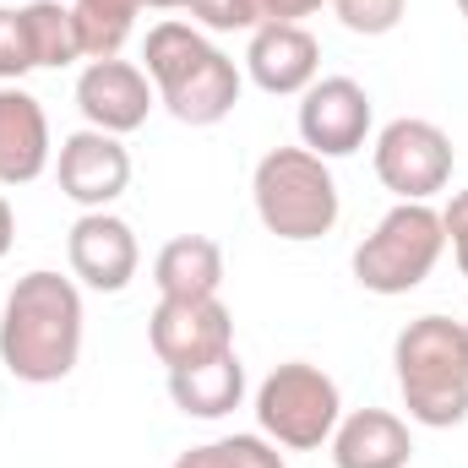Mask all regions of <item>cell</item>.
<instances>
[{"mask_svg":"<svg viewBox=\"0 0 468 468\" xmlns=\"http://www.w3.org/2000/svg\"><path fill=\"white\" fill-rule=\"evenodd\" d=\"M82 289L49 267L16 278L0 305V365L27 387H55L82 359Z\"/></svg>","mask_w":468,"mask_h":468,"instance_id":"6da1fadb","label":"cell"},{"mask_svg":"<svg viewBox=\"0 0 468 468\" xmlns=\"http://www.w3.org/2000/svg\"><path fill=\"white\" fill-rule=\"evenodd\" d=\"M142 60L158 104L180 125H218L234 115L245 77L197 22H158L142 44Z\"/></svg>","mask_w":468,"mask_h":468,"instance_id":"7a4b0ae2","label":"cell"},{"mask_svg":"<svg viewBox=\"0 0 468 468\" xmlns=\"http://www.w3.org/2000/svg\"><path fill=\"white\" fill-rule=\"evenodd\" d=\"M398 392L414 425L452 431L468 420V327L452 316H420L392 344Z\"/></svg>","mask_w":468,"mask_h":468,"instance_id":"3957f363","label":"cell"},{"mask_svg":"<svg viewBox=\"0 0 468 468\" xmlns=\"http://www.w3.org/2000/svg\"><path fill=\"white\" fill-rule=\"evenodd\" d=\"M250 202H256L261 229L289 245H311V239L333 234L338 213H344L338 180H333L327 158H316L311 147H272L250 175Z\"/></svg>","mask_w":468,"mask_h":468,"instance_id":"277c9868","label":"cell"},{"mask_svg":"<svg viewBox=\"0 0 468 468\" xmlns=\"http://www.w3.org/2000/svg\"><path fill=\"white\" fill-rule=\"evenodd\" d=\"M441 250H447L441 213L431 202H398L376 229L354 245V283L365 294H381V300L414 294L436 272Z\"/></svg>","mask_w":468,"mask_h":468,"instance_id":"5b68a950","label":"cell"},{"mask_svg":"<svg viewBox=\"0 0 468 468\" xmlns=\"http://www.w3.org/2000/svg\"><path fill=\"white\" fill-rule=\"evenodd\" d=\"M338 420H344V392L311 359H289L256 387V425L272 447L316 452V447L333 441Z\"/></svg>","mask_w":468,"mask_h":468,"instance_id":"8992f818","label":"cell"},{"mask_svg":"<svg viewBox=\"0 0 468 468\" xmlns=\"http://www.w3.org/2000/svg\"><path fill=\"white\" fill-rule=\"evenodd\" d=\"M370 164H376V180L398 202H431V197H441L452 186L458 153H452V136L436 120L403 115V120H392V125H381Z\"/></svg>","mask_w":468,"mask_h":468,"instance_id":"52a82bcc","label":"cell"},{"mask_svg":"<svg viewBox=\"0 0 468 468\" xmlns=\"http://www.w3.org/2000/svg\"><path fill=\"white\" fill-rule=\"evenodd\" d=\"M147 344L158 354V365L169 370L207 365L234 349V311L218 294L213 300H158L147 316Z\"/></svg>","mask_w":468,"mask_h":468,"instance_id":"ba28073f","label":"cell"},{"mask_svg":"<svg viewBox=\"0 0 468 468\" xmlns=\"http://www.w3.org/2000/svg\"><path fill=\"white\" fill-rule=\"evenodd\" d=\"M55 180H60V197H71L82 213H104L115 207L131 186V153L120 147V136L110 131H71L55 153Z\"/></svg>","mask_w":468,"mask_h":468,"instance_id":"9c48e42d","label":"cell"},{"mask_svg":"<svg viewBox=\"0 0 468 468\" xmlns=\"http://www.w3.org/2000/svg\"><path fill=\"white\" fill-rule=\"evenodd\" d=\"M370 93L354 77H316L300 93V147L316 158H349L370 136Z\"/></svg>","mask_w":468,"mask_h":468,"instance_id":"30bf717a","label":"cell"},{"mask_svg":"<svg viewBox=\"0 0 468 468\" xmlns=\"http://www.w3.org/2000/svg\"><path fill=\"white\" fill-rule=\"evenodd\" d=\"M66 261H71V278L93 294H120L131 289L136 267H142V245L136 229L120 218V213H82L71 234H66Z\"/></svg>","mask_w":468,"mask_h":468,"instance_id":"8fae6325","label":"cell"},{"mask_svg":"<svg viewBox=\"0 0 468 468\" xmlns=\"http://www.w3.org/2000/svg\"><path fill=\"white\" fill-rule=\"evenodd\" d=\"M158 93H153V77L136 66V60H88L82 77H77V110L93 131H110V136H131L142 131L153 115Z\"/></svg>","mask_w":468,"mask_h":468,"instance_id":"7c38bea8","label":"cell"},{"mask_svg":"<svg viewBox=\"0 0 468 468\" xmlns=\"http://www.w3.org/2000/svg\"><path fill=\"white\" fill-rule=\"evenodd\" d=\"M245 71L261 93L294 99L322 77V44L305 22H261V27H250Z\"/></svg>","mask_w":468,"mask_h":468,"instance_id":"4fadbf2b","label":"cell"},{"mask_svg":"<svg viewBox=\"0 0 468 468\" xmlns=\"http://www.w3.org/2000/svg\"><path fill=\"white\" fill-rule=\"evenodd\" d=\"M55 158V136H49V115L44 104L16 88L0 82V186H33Z\"/></svg>","mask_w":468,"mask_h":468,"instance_id":"5bb4252c","label":"cell"},{"mask_svg":"<svg viewBox=\"0 0 468 468\" xmlns=\"http://www.w3.org/2000/svg\"><path fill=\"white\" fill-rule=\"evenodd\" d=\"M327 447H333L338 468H409V458H414L409 420H398L392 409H354V414H344Z\"/></svg>","mask_w":468,"mask_h":468,"instance_id":"9a60e30c","label":"cell"},{"mask_svg":"<svg viewBox=\"0 0 468 468\" xmlns=\"http://www.w3.org/2000/svg\"><path fill=\"white\" fill-rule=\"evenodd\" d=\"M158 300H213L224 289V245L207 234H175L153 256Z\"/></svg>","mask_w":468,"mask_h":468,"instance_id":"2e32d148","label":"cell"},{"mask_svg":"<svg viewBox=\"0 0 468 468\" xmlns=\"http://www.w3.org/2000/svg\"><path fill=\"white\" fill-rule=\"evenodd\" d=\"M169 398L186 420H224L245 403V365L239 354H218L207 365H186V370H169Z\"/></svg>","mask_w":468,"mask_h":468,"instance_id":"e0dca14e","label":"cell"},{"mask_svg":"<svg viewBox=\"0 0 468 468\" xmlns=\"http://www.w3.org/2000/svg\"><path fill=\"white\" fill-rule=\"evenodd\" d=\"M16 11H22V33H27L33 71H60V66H77L82 60V33H77L71 5H60V0H27Z\"/></svg>","mask_w":468,"mask_h":468,"instance_id":"ac0fdd59","label":"cell"},{"mask_svg":"<svg viewBox=\"0 0 468 468\" xmlns=\"http://www.w3.org/2000/svg\"><path fill=\"white\" fill-rule=\"evenodd\" d=\"M142 0H71L77 33H82V60H115L136 27Z\"/></svg>","mask_w":468,"mask_h":468,"instance_id":"d6986e66","label":"cell"},{"mask_svg":"<svg viewBox=\"0 0 468 468\" xmlns=\"http://www.w3.org/2000/svg\"><path fill=\"white\" fill-rule=\"evenodd\" d=\"M175 468H289V463L267 436H218L207 447L180 452Z\"/></svg>","mask_w":468,"mask_h":468,"instance_id":"ffe728a7","label":"cell"},{"mask_svg":"<svg viewBox=\"0 0 468 468\" xmlns=\"http://www.w3.org/2000/svg\"><path fill=\"white\" fill-rule=\"evenodd\" d=\"M333 11H338V22H344L349 33L381 38V33H392V27L403 22L409 0H333Z\"/></svg>","mask_w":468,"mask_h":468,"instance_id":"44dd1931","label":"cell"},{"mask_svg":"<svg viewBox=\"0 0 468 468\" xmlns=\"http://www.w3.org/2000/svg\"><path fill=\"white\" fill-rule=\"evenodd\" d=\"M186 11L207 33H250L256 27V0H186Z\"/></svg>","mask_w":468,"mask_h":468,"instance_id":"7402d4cb","label":"cell"},{"mask_svg":"<svg viewBox=\"0 0 468 468\" xmlns=\"http://www.w3.org/2000/svg\"><path fill=\"white\" fill-rule=\"evenodd\" d=\"M33 71V55H27V33H22V11L0 5V82H16Z\"/></svg>","mask_w":468,"mask_h":468,"instance_id":"603a6c76","label":"cell"},{"mask_svg":"<svg viewBox=\"0 0 468 468\" xmlns=\"http://www.w3.org/2000/svg\"><path fill=\"white\" fill-rule=\"evenodd\" d=\"M441 229H447V245L458 256V272L468 278V191H452V202L441 207Z\"/></svg>","mask_w":468,"mask_h":468,"instance_id":"cb8c5ba5","label":"cell"},{"mask_svg":"<svg viewBox=\"0 0 468 468\" xmlns=\"http://www.w3.org/2000/svg\"><path fill=\"white\" fill-rule=\"evenodd\" d=\"M322 5H333V0H256V27L261 22H305Z\"/></svg>","mask_w":468,"mask_h":468,"instance_id":"d4e9b609","label":"cell"},{"mask_svg":"<svg viewBox=\"0 0 468 468\" xmlns=\"http://www.w3.org/2000/svg\"><path fill=\"white\" fill-rule=\"evenodd\" d=\"M11 245H16V213H11V202L0 197V261L11 256Z\"/></svg>","mask_w":468,"mask_h":468,"instance_id":"484cf974","label":"cell"},{"mask_svg":"<svg viewBox=\"0 0 468 468\" xmlns=\"http://www.w3.org/2000/svg\"><path fill=\"white\" fill-rule=\"evenodd\" d=\"M142 5H158V11H180L186 0H142Z\"/></svg>","mask_w":468,"mask_h":468,"instance_id":"4316f807","label":"cell"},{"mask_svg":"<svg viewBox=\"0 0 468 468\" xmlns=\"http://www.w3.org/2000/svg\"><path fill=\"white\" fill-rule=\"evenodd\" d=\"M458 11H463V16H468V0H458Z\"/></svg>","mask_w":468,"mask_h":468,"instance_id":"83f0119b","label":"cell"},{"mask_svg":"<svg viewBox=\"0 0 468 468\" xmlns=\"http://www.w3.org/2000/svg\"><path fill=\"white\" fill-rule=\"evenodd\" d=\"M463 327H468V322H463Z\"/></svg>","mask_w":468,"mask_h":468,"instance_id":"f1b7e54d","label":"cell"}]
</instances>
